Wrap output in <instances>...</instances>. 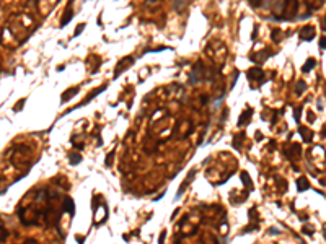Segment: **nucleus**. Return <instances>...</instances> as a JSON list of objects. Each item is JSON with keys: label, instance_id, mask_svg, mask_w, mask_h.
Segmentation results:
<instances>
[{"label": "nucleus", "instance_id": "obj_1", "mask_svg": "<svg viewBox=\"0 0 326 244\" xmlns=\"http://www.w3.org/2000/svg\"><path fill=\"white\" fill-rule=\"evenodd\" d=\"M202 75H204V65H202V62H197V64L194 65V68L191 70L189 83L191 85H197V83L202 80Z\"/></svg>", "mask_w": 326, "mask_h": 244}, {"label": "nucleus", "instance_id": "obj_2", "mask_svg": "<svg viewBox=\"0 0 326 244\" xmlns=\"http://www.w3.org/2000/svg\"><path fill=\"white\" fill-rule=\"evenodd\" d=\"M188 2L189 0H173V8L176 12H183L186 8V5H188Z\"/></svg>", "mask_w": 326, "mask_h": 244}, {"label": "nucleus", "instance_id": "obj_3", "mask_svg": "<svg viewBox=\"0 0 326 244\" xmlns=\"http://www.w3.org/2000/svg\"><path fill=\"white\" fill-rule=\"evenodd\" d=\"M251 114H253V111H251V109H246L245 112L240 116V122H238V125H245V124H248V119L251 117Z\"/></svg>", "mask_w": 326, "mask_h": 244}, {"label": "nucleus", "instance_id": "obj_4", "mask_svg": "<svg viewBox=\"0 0 326 244\" xmlns=\"http://www.w3.org/2000/svg\"><path fill=\"white\" fill-rule=\"evenodd\" d=\"M297 186H299V190H300V192H303V190H307L308 187H310V184H308L307 177H299V181H297Z\"/></svg>", "mask_w": 326, "mask_h": 244}, {"label": "nucleus", "instance_id": "obj_5", "mask_svg": "<svg viewBox=\"0 0 326 244\" xmlns=\"http://www.w3.org/2000/svg\"><path fill=\"white\" fill-rule=\"evenodd\" d=\"M248 76L249 78H259L261 80L263 76H264V73H263V70H259V68H251V70L248 72Z\"/></svg>", "mask_w": 326, "mask_h": 244}, {"label": "nucleus", "instance_id": "obj_6", "mask_svg": "<svg viewBox=\"0 0 326 244\" xmlns=\"http://www.w3.org/2000/svg\"><path fill=\"white\" fill-rule=\"evenodd\" d=\"M315 65H316V62H315L313 59H308V62L303 65V70H302V72H303V73H308V72L311 70V68L315 67Z\"/></svg>", "mask_w": 326, "mask_h": 244}, {"label": "nucleus", "instance_id": "obj_7", "mask_svg": "<svg viewBox=\"0 0 326 244\" xmlns=\"http://www.w3.org/2000/svg\"><path fill=\"white\" fill-rule=\"evenodd\" d=\"M300 132H302V137H303L305 142H311V134H310V130H305L303 127H300Z\"/></svg>", "mask_w": 326, "mask_h": 244}, {"label": "nucleus", "instance_id": "obj_8", "mask_svg": "<svg viewBox=\"0 0 326 244\" xmlns=\"http://www.w3.org/2000/svg\"><path fill=\"white\" fill-rule=\"evenodd\" d=\"M69 20H70V7H67V10H65V13H64V20H62L60 26H65V24L69 23Z\"/></svg>", "mask_w": 326, "mask_h": 244}, {"label": "nucleus", "instance_id": "obj_9", "mask_svg": "<svg viewBox=\"0 0 326 244\" xmlns=\"http://www.w3.org/2000/svg\"><path fill=\"white\" fill-rule=\"evenodd\" d=\"M65 210H69L70 215H74V202H72V198H67V200H65Z\"/></svg>", "mask_w": 326, "mask_h": 244}, {"label": "nucleus", "instance_id": "obj_10", "mask_svg": "<svg viewBox=\"0 0 326 244\" xmlns=\"http://www.w3.org/2000/svg\"><path fill=\"white\" fill-rule=\"evenodd\" d=\"M77 91H78V88H74V90H69V91H67V93H64V96H62V101H67V99H69V98H70V96H69V95H74V93H77Z\"/></svg>", "mask_w": 326, "mask_h": 244}, {"label": "nucleus", "instance_id": "obj_11", "mask_svg": "<svg viewBox=\"0 0 326 244\" xmlns=\"http://www.w3.org/2000/svg\"><path fill=\"white\" fill-rule=\"evenodd\" d=\"M303 90H305V83H303V82H299V83H297V88H295L297 95H300V93L303 91Z\"/></svg>", "mask_w": 326, "mask_h": 244}, {"label": "nucleus", "instance_id": "obj_12", "mask_svg": "<svg viewBox=\"0 0 326 244\" xmlns=\"http://www.w3.org/2000/svg\"><path fill=\"white\" fill-rule=\"evenodd\" d=\"M83 28H85V23H80V24L77 26V29H75V34H74V36H78V34L82 33V29H83Z\"/></svg>", "mask_w": 326, "mask_h": 244}, {"label": "nucleus", "instance_id": "obj_13", "mask_svg": "<svg viewBox=\"0 0 326 244\" xmlns=\"http://www.w3.org/2000/svg\"><path fill=\"white\" fill-rule=\"evenodd\" d=\"M320 49H326V37H321L320 39Z\"/></svg>", "mask_w": 326, "mask_h": 244}, {"label": "nucleus", "instance_id": "obj_14", "mask_svg": "<svg viewBox=\"0 0 326 244\" xmlns=\"http://www.w3.org/2000/svg\"><path fill=\"white\" fill-rule=\"evenodd\" d=\"M70 159H74V161H72V163H74V165H77V163L80 161V156H78V155H74V156H72Z\"/></svg>", "mask_w": 326, "mask_h": 244}, {"label": "nucleus", "instance_id": "obj_15", "mask_svg": "<svg viewBox=\"0 0 326 244\" xmlns=\"http://www.w3.org/2000/svg\"><path fill=\"white\" fill-rule=\"evenodd\" d=\"M300 114H302V111L300 109H295V121L299 122V119H300Z\"/></svg>", "mask_w": 326, "mask_h": 244}, {"label": "nucleus", "instance_id": "obj_16", "mask_svg": "<svg viewBox=\"0 0 326 244\" xmlns=\"http://www.w3.org/2000/svg\"><path fill=\"white\" fill-rule=\"evenodd\" d=\"M325 31H326V18H325Z\"/></svg>", "mask_w": 326, "mask_h": 244}]
</instances>
